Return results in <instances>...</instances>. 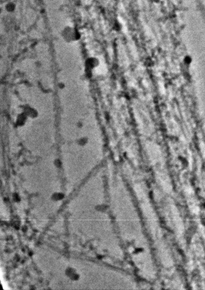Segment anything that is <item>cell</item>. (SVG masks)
<instances>
[{"mask_svg":"<svg viewBox=\"0 0 205 290\" xmlns=\"http://www.w3.org/2000/svg\"><path fill=\"white\" fill-rule=\"evenodd\" d=\"M61 35L63 40L67 43L77 42L81 39V33L76 27L66 26L61 31Z\"/></svg>","mask_w":205,"mask_h":290,"instance_id":"6da1fadb","label":"cell"},{"mask_svg":"<svg viewBox=\"0 0 205 290\" xmlns=\"http://www.w3.org/2000/svg\"><path fill=\"white\" fill-rule=\"evenodd\" d=\"M5 9L8 13H13L16 9V5L13 2H9L5 5Z\"/></svg>","mask_w":205,"mask_h":290,"instance_id":"7a4b0ae2","label":"cell"}]
</instances>
